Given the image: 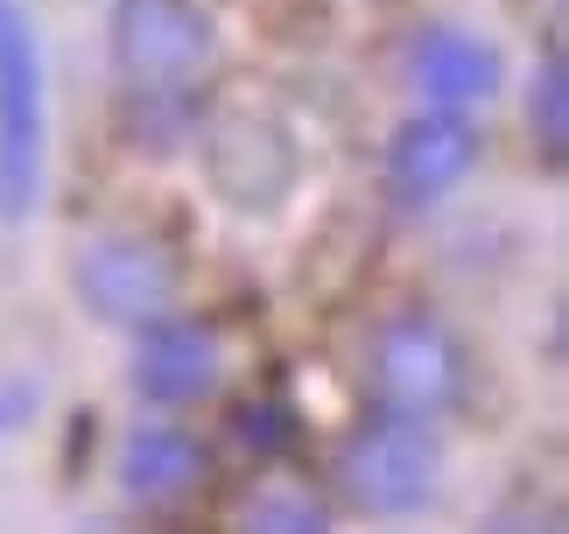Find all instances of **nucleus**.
Segmentation results:
<instances>
[{
	"mask_svg": "<svg viewBox=\"0 0 569 534\" xmlns=\"http://www.w3.org/2000/svg\"><path fill=\"white\" fill-rule=\"evenodd\" d=\"M50 57L29 0H0V226H29L50 197Z\"/></svg>",
	"mask_w": 569,
	"mask_h": 534,
	"instance_id": "f257e3e1",
	"label": "nucleus"
},
{
	"mask_svg": "<svg viewBox=\"0 0 569 534\" xmlns=\"http://www.w3.org/2000/svg\"><path fill=\"white\" fill-rule=\"evenodd\" d=\"M338 500L366 521H415L443 500L450 451H443V422L422 415H393L373 408L352 436L338 443Z\"/></svg>",
	"mask_w": 569,
	"mask_h": 534,
	"instance_id": "f03ea898",
	"label": "nucleus"
},
{
	"mask_svg": "<svg viewBox=\"0 0 569 534\" xmlns=\"http://www.w3.org/2000/svg\"><path fill=\"white\" fill-rule=\"evenodd\" d=\"M106 57L127 99L190 106V92L218 71V21L204 0H113Z\"/></svg>",
	"mask_w": 569,
	"mask_h": 534,
	"instance_id": "7ed1b4c3",
	"label": "nucleus"
},
{
	"mask_svg": "<svg viewBox=\"0 0 569 534\" xmlns=\"http://www.w3.org/2000/svg\"><path fill=\"white\" fill-rule=\"evenodd\" d=\"M366 387H373V408L443 422L457 400L471 394V352L443 317L401 309V317H387L373 330V345H366Z\"/></svg>",
	"mask_w": 569,
	"mask_h": 534,
	"instance_id": "20e7f679",
	"label": "nucleus"
},
{
	"mask_svg": "<svg viewBox=\"0 0 569 534\" xmlns=\"http://www.w3.org/2000/svg\"><path fill=\"white\" fill-rule=\"evenodd\" d=\"M71 288L84 303V317L113 324V330H141L148 317L183 303V260L162 247L156 233H134V226H113V233H92L71 260Z\"/></svg>",
	"mask_w": 569,
	"mask_h": 534,
	"instance_id": "39448f33",
	"label": "nucleus"
},
{
	"mask_svg": "<svg viewBox=\"0 0 569 534\" xmlns=\"http://www.w3.org/2000/svg\"><path fill=\"white\" fill-rule=\"evenodd\" d=\"M486 162V134L478 113H450V106H415V113L387 134V197L401 211H443L457 190Z\"/></svg>",
	"mask_w": 569,
	"mask_h": 534,
	"instance_id": "423d86ee",
	"label": "nucleus"
},
{
	"mask_svg": "<svg viewBox=\"0 0 569 534\" xmlns=\"http://www.w3.org/2000/svg\"><path fill=\"white\" fill-rule=\"evenodd\" d=\"M134 338V359H127V387L141 394V408H162V415H183L197 400H211L218 380H226V338L190 317V309H162V317H148L141 330H127Z\"/></svg>",
	"mask_w": 569,
	"mask_h": 534,
	"instance_id": "0eeeda50",
	"label": "nucleus"
},
{
	"mask_svg": "<svg viewBox=\"0 0 569 534\" xmlns=\"http://www.w3.org/2000/svg\"><path fill=\"white\" fill-rule=\"evenodd\" d=\"M507 85V57L492 36L465 21H429L408 42V92L415 106H450V113H486Z\"/></svg>",
	"mask_w": 569,
	"mask_h": 534,
	"instance_id": "6e6552de",
	"label": "nucleus"
},
{
	"mask_svg": "<svg viewBox=\"0 0 569 534\" xmlns=\"http://www.w3.org/2000/svg\"><path fill=\"white\" fill-rule=\"evenodd\" d=\"M204 472H211V451L197 443V429H183V422L162 415V408L141 415L113 451V485L134 506H177L204 485Z\"/></svg>",
	"mask_w": 569,
	"mask_h": 534,
	"instance_id": "1a4fd4ad",
	"label": "nucleus"
},
{
	"mask_svg": "<svg viewBox=\"0 0 569 534\" xmlns=\"http://www.w3.org/2000/svg\"><path fill=\"white\" fill-rule=\"evenodd\" d=\"M274 148H289V134H281L274 120H226L211 134V155H239V169L232 162H218L211 169V184H218V197H226V205H239V211H253V205H274L281 190L296 184V169H260V155H274Z\"/></svg>",
	"mask_w": 569,
	"mask_h": 534,
	"instance_id": "9d476101",
	"label": "nucleus"
},
{
	"mask_svg": "<svg viewBox=\"0 0 569 534\" xmlns=\"http://www.w3.org/2000/svg\"><path fill=\"white\" fill-rule=\"evenodd\" d=\"M247 527H268V534H323L331 527V506H323L310 485H268V493L247 500Z\"/></svg>",
	"mask_w": 569,
	"mask_h": 534,
	"instance_id": "9b49d317",
	"label": "nucleus"
},
{
	"mask_svg": "<svg viewBox=\"0 0 569 534\" xmlns=\"http://www.w3.org/2000/svg\"><path fill=\"white\" fill-rule=\"evenodd\" d=\"M528 127L549 162H562V141H569V78H562V50L541 57V71L528 85Z\"/></svg>",
	"mask_w": 569,
	"mask_h": 534,
	"instance_id": "f8f14e48",
	"label": "nucleus"
},
{
	"mask_svg": "<svg viewBox=\"0 0 569 534\" xmlns=\"http://www.w3.org/2000/svg\"><path fill=\"white\" fill-rule=\"evenodd\" d=\"M42 415V380H21V373H0V443L29 436Z\"/></svg>",
	"mask_w": 569,
	"mask_h": 534,
	"instance_id": "ddd939ff",
	"label": "nucleus"
},
{
	"mask_svg": "<svg viewBox=\"0 0 569 534\" xmlns=\"http://www.w3.org/2000/svg\"><path fill=\"white\" fill-rule=\"evenodd\" d=\"M289 408H281V400H268V408H247V422H239V429H247V443H289V422H281Z\"/></svg>",
	"mask_w": 569,
	"mask_h": 534,
	"instance_id": "4468645a",
	"label": "nucleus"
}]
</instances>
